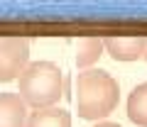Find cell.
Listing matches in <instances>:
<instances>
[{
    "mask_svg": "<svg viewBox=\"0 0 147 127\" xmlns=\"http://www.w3.org/2000/svg\"><path fill=\"white\" fill-rule=\"evenodd\" d=\"M30 66V42L25 37H0V83L15 81Z\"/></svg>",
    "mask_w": 147,
    "mask_h": 127,
    "instance_id": "cell-3",
    "label": "cell"
},
{
    "mask_svg": "<svg viewBox=\"0 0 147 127\" xmlns=\"http://www.w3.org/2000/svg\"><path fill=\"white\" fill-rule=\"evenodd\" d=\"M145 56H147V51H145Z\"/></svg>",
    "mask_w": 147,
    "mask_h": 127,
    "instance_id": "cell-10",
    "label": "cell"
},
{
    "mask_svg": "<svg viewBox=\"0 0 147 127\" xmlns=\"http://www.w3.org/2000/svg\"><path fill=\"white\" fill-rule=\"evenodd\" d=\"M93 127H120L118 122H98V125H93Z\"/></svg>",
    "mask_w": 147,
    "mask_h": 127,
    "instance_id": "cell-9",
    "label": "cell"
},
{
    "mask_svg": "<svg viewBox=\"0 0 147 127\" xmlns=\"http://www.w3.org/2000/svg\"><path fill=\"white\" fill-rule=\"evenodd\" d=\"M25 127H71V115L64 108H42V110H32L27 115Z\"/></svg>",
    "mask_w": 147,
    "mask_h": 127,
    "instance_id": "cell-6",
    "label": "cell"
},
{
    "mask_svg": "<svg viewBox=\"0 0 147 127\" xmlns=\"http://www.w3.org/2000/svg\"><path fill=\"white\" fill-rule=\"evenodd\" d=\"M17 81L20 98L32 110L54 108L64 98V74L54 61H32Z\"/></svg>",
    "mask_w": 147,
    "mask_h": 127,
    "instance_id": "cell-2",
    "label": "cell"
},
{
    "mask_svg": "<svg viewBox=\"0 0 147 127\" xmlns=\"http://www.w3.org/2000/svg\"><path fill=\"white\" fill-rule=\"evenodd\" d=\"M27 105L15 93H0V127H25Z\"/></svg>",
    "mask_w": 147,
    "mask_h": 127,
    "instance_id": "cell-5",
    "label": "cell"
},
{
    "mask_svg": "<svg viewBox=\"0 0 147 127\" xmlns=\"http://www.w3.org/2000/svg\"><path fill=\"white\" fill-rule=\"evenodd\" d=\"M127 117L135 125L147 127V83H140L132 88L130 98H127Z\"/></svg>",
    "mask_w": 147,
    "mask_h": 127,
    "instance_id": "cell-8",
    "label": "cell"
},
{
    "mask_svg": "<svg viewBox=\"0 0 147 127\" xmlns=\"http://www.w3.org/2000/svg\"><path fill=\"white\" fill-rule=\"evenodd\" d=\"M120 86L108 71L86 69L76 78V108L84 120H100L108 117L118 108Z\"/></svg>",
    "mask_w": 147,
    "mask_h": 127,
    "instance_id": "cell-1",
    "label": "cell"
},
{
    "mask_svg": "<svg viewBox=\"0 0 147 127\" xmlns=\"http://www.w3.org/2000/svg\"><path fill=\"white\" fill-rule=\"evenodd\" d=\"M74 51H76V66L79 69H91L103 54V39L98 37H79L74 42Z\"/></svg>",
    "mask_w": 147,
    "mask_h": 127,
    "instance_id": "cell-7",
    "label": "cell"
},
{
    "mask_svg": "<svg viewBox=\"0 0 147 127\" xmlns=\"http://www.w3.org/2000/svg\"><path fill=\"white\" fill-rule=\"evenodd\" d=\"M103 47L118 61H137L147 51V37H108Z\"/></svg>",
    "mask_w": 147,
    "mask_h": 127,
    "instance_id": "cell-4",
    "label": "cell"
}]
</instances>
